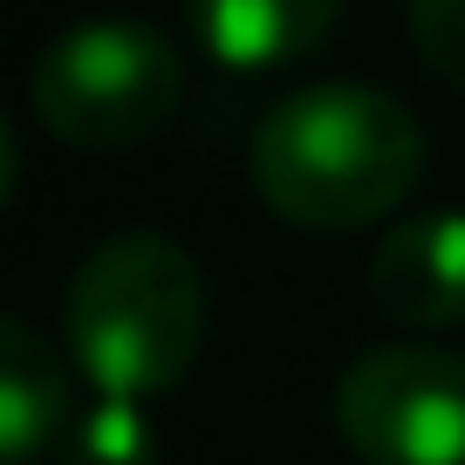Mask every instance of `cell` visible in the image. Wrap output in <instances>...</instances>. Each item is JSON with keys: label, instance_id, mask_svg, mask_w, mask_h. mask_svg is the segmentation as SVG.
<instances>
[{"label": "cell", "instance_id": "obj_1", "mask_svg": "<svg viewBox=\"0 0 465 465\" xmlns=\"http://www.w3.org/2000/svg\"><path fill=\"white\" fill-rule=\"evenodd\" d=\"M424 137L397 96L370 83H315L281 96L253 131V192L308 232L377 226L411 199Z\"/></svg>", "mask_w": 465, "mask_h": 465}, {"label": "cell", "instance_id": "obj_5", "mask_svg": "<svg viewBox=\"0 0 465 465\" xmlns=\"http://www.w3.org/2000/svg\"><path fill=\"white\" fill-rule=\"evenodd\" d=\"M370 294L404 329H459L465 322V205L411 213L383 232L370 261Z\"/></svg>", "mask_w": 465, "mask_h": 465}, {"label": "cell", "instance_id": "obj_7", "mask_svg": "<svg viewBox=\"0 0 465 465\" xmlns=\"http://www.w3.org/2000/svg\"><path fill=\"white\" fill-rule=\"evenodd\" d=\"M69 370L28 322H0V459L35 465L69 438Z\"/></svg>", "mask_w": 465, "mask_h": 465}, {"label": "cell", "instance_id": "obj_2", "mask_svg": "<svg viewBox=\"0 0 465 465\" xmlns=\"http://www.w3.org/2000/svg\"><path fill=\"white\" fill-rule=\"evenodd\" d=\"M69 356L96 397H158L192 370L205 342V281L192 253L158 232L103 240L62 302Z\"/></svg>", "mask_w": 465, "mask_h": 465}, {"label": "cell", "instance_id": "obj_4", "mask_svg": "<svg viewBox=\"0 0 465 465\" xmlns=\"http://www.w3.org/2000/svg\"><path fill=\"white\" fill-rule=\"evenodd\" d=\"M335 431L363 465H465V356L370 349L335 383Z\"/></svg>", "mask_w": 465, "mask_h": 465}, {"label": "cell", "instance_id": "obj_6", "mask_svg": "<svg viewBox=\"0 0 465 465\" xmlns=\"http://www.w3.org/2000/svg\"><path fill=\"white\" fill-rule=\"evenodd\" d=\"M335 21H342V0H192L205 55L240 75L315 55Z\"/></svg>", "mask_w": 465, "mask_h": 465}, {"label": "cell", "instance_id": "obj_8", "mask_svg": "<svg viewBox=\"0 0 465 465\" xmlns=\"http://www.w3.org/2000/svg\"><path fill=\"white\" fill-rule=\"evenodd\" d=\"M55 465H158V431L137 397H96L55 445Z\"/></svg>", "mask_w": 465, "mask_h": 465}, {"label": "cell", "instance_id": "obj_9", "mask_svg": "<svg viewBox=\"0 0 465 465\" xmlns=\"http://www.w3.org/2000/svg\"><path fill=\"white\" fill-rule=\"evenodd\" d=\"M411 42L431 75L465 89V0H411Z\"/></svg>", "mask_w": 465, "mask_h": 465}, {"label": "cell", "instance_id": "obj_3", "mask_svg": "<svg viewBox=\"0 0 465 465\" xmlns=\"http://www.w3.org/2000/svg\"><path fill=\"white\" fill-rule=\"evenodd\" d=\"M185 69L144 21H83L35 55V124L69 151H131L172 116Z\"/></svg>", "mask_w": 465, "mask_h": 465}]
</instances>
